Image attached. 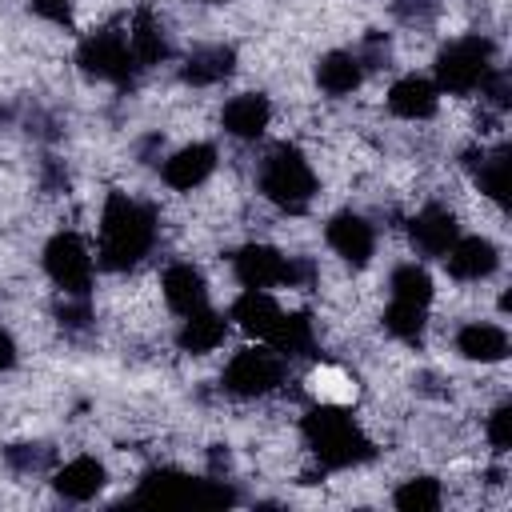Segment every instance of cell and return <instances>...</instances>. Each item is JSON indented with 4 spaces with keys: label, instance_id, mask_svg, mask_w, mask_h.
Returning <instances> with one entry per match:
<instances>
[{
    "label": "cell",
    "instance_id": "obj_10",
    "mask_svg": "<svg viewBox=\"0 0 512 512\" xmlns=\"http://www.w3.org/2000/svg\"><path fill=\"white\" fill-rule=\"evenodd\" d=\"M212 168H216V148L212 144H188V148H180L176 156L164 160V172L160 176H164L168 188L192 192L196 184H204L212 176Z\"/></svg>",
    "mask_w": 512,
    "mask_h": 512
},
{
    "label": "cell",
    "instance_id": "obj_30",
    "mask_svg": "<svg viewBox=\"0 0 512 512\" xmlns=\"http://www.w3.org/2000/svg\"><path fill=\"white\" fill-rule=\"evenodd\" d=\"M488 440H492L496 452H508L512 448V404H500L488 416Z\"/></svg>",
    "mask_w": 512,
    "mask_h": 512
},
{
    "label": "cell",
    "instance_id": "obj_18",
    "mask_svg": "<svg viewBox=\"0 0 512 512\" xmlns=\"http://www.w3.org/2000/svg\"><path fill=\"white\" fill-rule=\"evenodd\" d=\"M56 492L64 496V500H92L100 488H104V464L100 460H92V456H76V460H68L60 472H56Z\"/></svg>",
    "mask_w": 512,
    "mask_h": 512
},
{
    "label": "cell",
    "instance_id": "obj_11",
    "mask_svg": "<svg viewBox=\"0 0 512 512\" xmlns=\"http://www.w3.org/2000/svg\"><path fill=\"white\" fill-rule=\"evenodd\" d=\"M408 236H412V244H416L424 256H444V252L452 248V240L460 236V228H456V216H452L448 208L428 204L424 212L412 216Z\"/></svg>",
    "mask_w": 512,
    "mask_h": 512
},
{
    "label": "cell",
    "instance_id": "obj_31",
    "mask_svg": "<svg viewBox=\"0 0 512 512\" xmlns=\"http://www.w3.org/2000/svg\"><path fill=\"white\" fill-rule=\"evenodd\" d=\"M32 8H36L44 20H56V24H68V20H72L68 0H32Z\"/></svg>",
    "mask_w": 512,
    "mask_h": 512
},
{
    "label": "cell",
    "instance_id": "obj_12",
    "mask_svg": "<svg viewBox=\"0 0 512 512\" xmlns=\"http://www.w3.org/2000/svg\"><path fill=\"white\" fill-rule=\"evenodd\" d=\"M328 244L348 260V264H368L372 248H376V236H372V224L356 212H340L328 220Z\"/></svg>",
    "mask_w": 512,
    "mask_h": 512
},
{
    "label": "cell",
    "instance_id": "obj_33",
    "mask_svg": "<svg viewBox=\"0 0 512 512\" xmlns=\"http://www.w3.org/2000/svg\"><path fill=\"white\" fill-rule=\"evenodd\" d=\"M84 320H88V308H84V304H76V308L60 304V324H68V328H80Z\"/></svg>",
    "mask_w": 512,
    "mask_h": 512
},
{
    "label": "cell",
    "instance_id": "obj_14",
    "mask_svg": "<svg viewBox=\"0 0 512 512\" xmlns=\"http://www.w3.org/2000/svg\"><path fill=\"white\" fill-rule=\"evenodd\" d=\"M496 244L492 240H484V236H456L452 240V248L444 252V264H448V272L456 276V280H480V276H488L492 268H496Z\"/></svg>",
    "mask_w": 512,
    "mask_h": 512
},
{
    "label": "cell",
    "instance_id": "obj_9",
    "mask_svg": "<svg viewBox=\"0 0 512 512\" xmlns=\"http://www.w3.org/2000/svg\"><path fill=\"white\" fill-rule=\"evenodd\" d=\"M236 276L244 288H272V284H288L292 276V260L280 256L268 244H244L236 252Z\"/></svg>",
    "mask_w": 512,
    "mask_h": 512
},
{
    "label": "cell",
    "instance_id": "obj_24",
    "mask_svg": "<svg viewBox=\"0 0 512 512\" xmlns=\"http://www.w3.org/2000/svg\"><path fill=\"white\" fill-rule=\"evenodd\" d=\"M468 164H472V176L480 184V192H488L496 204H508V148H496V152H480V160L468 152Z\"/></svg>",
    "mask_w": 512,
    "mask_h": 512
},
{
    "label": "cell",
    "instance_id": "obj_29",
    "mask_svg": "<svg viewBox=\"0 0 512 512\" xmlns=\"http://www.w3.org/2000/svg\"><path fill=\"white\" fill-rule=\"evenodd\" d=\"M312 392L320 396V404H348L352 396H356V384L344 376V372H336V368H320V372H312Z\"/></svg>",
    "mask_w": 512,
    "mask_h": 512
},
{
    "label": "cell",
    "instance_id": "obj_23",
    "mask_svg": "<svg viewBox=\"0 0 512 512\" xmlns=\"http://www.w3.org/2000/svg\"><path fill=\"white\" fill-rule=\"evenodd\" d=\"M316 80H320V88L328 96H344V92H352L360 84V60L352 52H328L316 64Z\"/></svg>",
    "mask_w": 512,
    "mask_h": 512
},
{
    "label": "cell",
    "instance_id": "obj_19",
    "mask_svg": "<svg viewBox=\"0 0 512 512\" xmlns=\"http://www.w3.org/2000/svg\"><path fill=\"white\" fill-rule=\"evenodd\" d=\"M456 348H460L464 360L492 364V360H504L508 356V336L496 324H464L456 332Z\"/></svg>",
    "mask_w": 512,
    "mask_h": 512
},
{
    "label": "cell",
    "instance_id": "obj_27",
    "mask_svg": "<svg viewBox=\"0 0 512 512\" xmlns=\"http://www.w3.org/2000/svg\"><path fill=\"white\" fill-rule=\"evenodd\" d=\"M396 508L400 512H436L440 508V484L432 476H416L396 488Z\"/></svg>",
    "mask_w": 512,
    "mask_h": 512
},
{
    "label": "cell",
    "instance_id": "obj_5",
    "mask_svg": "<svg viewBox=\"0 0 512 512\" xmlns=\"http://www.w3.org/2000/svg\"><path fill=\"white\" fill-rule=\"evenodd\" d=\"M488 72H492V44L480 40V36L452 40V44L436 56V88L456 92V96L480 88Z\"/></svg>",
    "mask_w": 512,
    "mask_h": 512
},
{
    "label": "cell",
    "instance_id": "obj_28",
    "mask_svg": "<svg viewBox=\"0 0 512 512\" xmlns=\"http://www.w3.org/2000/svg\"><path fill=\"white\" fill-rule=\"evenodd\" d=\"M384 328H388L392 336H400V340H412V344H416V340L424 336V308L392 300V304H388V312H384Z\"/></svg>",
    "mask_w": 512,
    "mask_h": 512
},
{
    "label": "cell",
    "instance_id": "obj_3",
    "mask_svg": "<svg viewBox=\"0 0 512 512\" xmlns=\"http://www.w3.org/2000/svg\"><path fill=\"white\" fill-rule=\"evenodd\" d=\"M260 192H264L276 208H284V212H304V208L312 204V196H316V176H312L308 160L300 156V148L280 144V148L264 160V168H260Z\"/></svg>",
    "mask_w": 512,
    "mask_h": 512
},
{
    "label": "cell",
    "instance_id": "obj_4",
    "mask_svg": "<svg viewBox=\"0 0 512 512\" xmlns=\"http://www.w3.org/2000/svg\"><path fill=\"white\" fill-rule=\"evenodd\" d=\"M136 500H148V504H236V492L216 480H192L176 468H152L140 476Z\"/></svg>",
    "mask_w": 512,
    "mask_h": 512
},
{
    "label": "cell",
    "instance_id": "obj_25",
    "mask_svg": "<svg viewBox=\"0 0 512 512\" xmlns=\"http://www.w3.org/2000/svg\"><path fill=\"white\" fill-rule=\"evenodd\" d=\"M268 344H272V352H280V356H304V352L312 348V320H308L304 312L280 316V324L272 328Z\"/></svg>",
    "mask_w": 512,
    "mask_h": 512
},
{
    "label": "cell",
    "instance_id": "obj_32",
    "mask_svg": "<svg viewBox=\"0 0 512 512\" xmlns=\"http://www.w3.org/2000/svg\"><path fill=\"white\" fill-rule=\"evenodd\" d=\"M44 456H48V452H20V448H8V460H12L16 468H40Z\"/></svg>",
    "mask_w": 512,
    "mask_h": 512
},
{
    "label": "cell",
    "instance_id": "obj_34",
    "mask_svg": "<svg viewBox=\"0 0 512 512\" xmlns=\"http://www.w3.org/2000/svg\"><path fill=\"white\" fill-rule=\"evenodd\" d=\"M12 364H16V344H12V336L0 328V372L12 368Z\"/></svg>",
    "mask_w": 512,
    "mask_h": 512
},
{
    "label": "cell",
    "instance_id": "obj_15",
    "mask_svg": "<svg viewBox=\"0 0 512 512\" xmlns=\"http://www.w3.org/2000/svg\"><path fill=\"white\" fill-rule=\"evenodd\" d=\"M268 116H272V104L260 96V92H244V96H232L224 104V132H232L236 140H256L264 128H268Z\"/></svg>",
    "mask_w": 512,
    "mask_h": 512
},
{
    "label": "cell",
    "instance_id": "obj_17",
    "mask_svg": "<svg viewBox=\"0 0 512 512\" xmlns=\"http://www.w3.org/2000/svg\"><path fill=\"white\" fill-rule=\"evenodd\" d=\"M280 308H276V300L264 292V288H248L244 296H236V304H232V320L248 332V336H260V340H268L272 336V328L280 324Z\"/></svg>",
    "mask_w": 512,
    "mask_h": 512
},
{
    "label": "cell",
    "instance_id": "obj_16",
    "mask_svg": "<svg viewBox=\"0 0 512 512\" xmlns=\"http://www.w3.org/2000/svg\"><path fill=\"white\" fill-rule=\"evenodd\" d=\"M164 300H168V308H176L180 316L200 312V308L208 304V288H204L200 268H192V264H172V268L164 272Z\"/></svg>",
    "mask_w": 512,
    "mask_h": 512
},
{
    "label": "cell",
    "instance_id": "obj_6",
    "mask_svg": "<svg viewBox=\"0 0 512 512\" xmlns=\"http://www.w3.org/2000/svg\"><path fill=\"white\" fill-rule=\"evenodd\" d=\"M44 268L56 280V288H64V296H88L92 284V252L76 232H56L44 244Z\"/></svg>",
    "mask_w": 512,
    "mask_h": 512
},
{
    "label": "cell",
    "instance_id": "obj_7",
    "mask_svg": "<svg viewBox=\"0 0 512 512\" xmlns=\"http://www.w3.org/2000/svg\"><path fill=\"white\" fill-rule=\"evenodd\" d=\"M76 64H80L88 76H96V80H116V84H120V80L132 76L136 56H132L124 32L104 28V32H92V36L80 40V48H76Z\"/></svg>",
    "mask_w": 512,
    "mask_h": 512
},
{
    "label": "cell",
    "instance_id": "obj_21",
    "mask_svg": "<svg viewBox=\"0 0 512 512\" xmlns=\"http://www.w3.org/2000/svg\"><path fill=\"white\" fill-rule=\"evenodd\" d=\"M176 340H180V348H184V352L204 356V352H212V348L224 340V316L208 312V304H204L200 312H188V320L180 324Z\"/></svg>",
    "mask_w": 512,
    "mask_h": 512
},
{
    "label": "cell",
    "instance_id": "obj_13",
    "mask_svg": "<svg viewBox=\"0 0 512 512\" xmlns=\"http://www.w3.org/2000/svg\"><path fill=\"white\" fill-rule=\"evenodd\" d=\"M436 104H440V88L424 76H400L388 88V108L404 120H428L436 116Z\"/></svg>",
    "mask_w": 512,
    "mask_h": 512
},
{
    "label": "cell",
    "instance_id": "obj_22",
    "mask_svg": "<svg viewBox=\"0 0 512 512\" xmlns=\"http://www.w3.org/2000/svg\"><path fill=\"white\" fill-rule=\"evenodd\" d=\"M128 48H132L136 64H156V60L168 56V40H164V32H160V24H156V16H152L148 8H140V12L132 16Z\"/></svg>",
    "mask_w": 512,
    "mask_h": 512
},
{
    "label": "cell",
    "instance_id": "obj_1",
    "mask_svg": "<svg viewBox=\"0 0 512 512\" xmlns=\"http://www.w3.org/2000/svg\"><path fill=\"white\" fill-rule=\"evenodd\" d=\"M152 240H156L152 208H144L140 200H132L124 192H112L100 212V264L112 272L132 268L136 260L148 256Z\"/></svg>",
    "mask_w": 512,
    "mask_h": 512
},
{
    "label": "cell",
    "instance_id": "obj_8",
    "mask_svg": "<svg viewBox=\"0 0 512 512\" xmlns=\"http://www.w3.org/2000/svg\"><path fill=\"white\" fill-rule=\"evenodd\" d=\"M280 380H284L280 356L264 352V348H244L224 368V388L236 392V396H268V392L280 388Z\"/></svg>",
    "mask_w": 512,
    "mask_h": 512
},
{
    "label": "cell",
    "instance_id": "obj_2",
    "mask_svg": "<svg viewBox=\"0 0 512 512\" xmlns=\"http://www.w3.org/2000/svg\"><path fill=\"white\" fill-rule=\"evenodd\" d=\"M300 428L324 468H352L372 460V440L352 424V416L340 404H316Z\"/></svg>",
    "mask_w": 512,
    "mask_h": 512
},
{
    "label": "cell",
    "instance_id": "obj_20",
    "mask_svg": "<svg viewBox=\"0 0 512 512\" xmlns=\"http://www.w3.org/2000/svg\"><path fill=\"white\" fill-rule=\"evenodd\" d=\"M232 68H236V52L224 44H212V48H196L188 56V64L180 68V80L184 84H216V80L232 76Z\"/></svg>",
    "mask_w": 512,
    "mask_h": 512
},
{
    "label": "cell",
    "instance_id": "obj_26",
    "mask_svg": "<svg viewBox=\"0 0 512 512\" xmlns=\"http://www.w3.org/2000/svg\"><path fill=\"white\" fill-rule=\"evenodd\" d=\"M392 300L428 308V300H432V276H428L420 264H400V268L392 272Z\"/></svg>",
    "mask_w": 512,
    "mask_h": 512
}]
</instances>
